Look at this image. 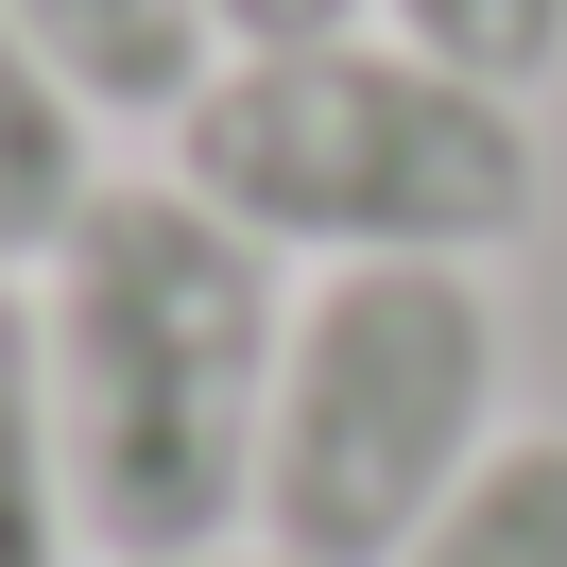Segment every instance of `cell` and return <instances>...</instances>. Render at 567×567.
Wrapping results in <instances>:
<instances>
[{"label": "cell", "mask_w": 567, "mask_h": 567, "mask_svg": "<svg viewBox=\"0 0 567 567\" xmlns=\"http://www.w3.org/2000/svg\"><path fill=\"white\" fill-rule=\"evenodd\" d=\"M276 344H292L276 241H241L173 173L86 189V224L35 258V379H52L70 533L104 567H173V550H241L258 533Z\"/></svg>", "instance_id": "1"}, {"label": "cell", "mask_w": 567, "mask_h": 567, "mask_svg": "<svg viewBox=\"0 0 567 567\" xmlns=\"http://www.w3.org/2000/svg\"><path fill=\"white\" fill-rule=\"evenodd\" d=\"M173 189H207L276 258H498L550 207V138L516 86H464L395 35L224 52L207 104L173 121Z\"/></svg>", "instance_id": "2"}, {"label": "cell", "mask_w": 567, "mask_h": 567, "mask_svg": "<svg viewBox=\"0 0 567 567\" xmlns=\"http://www.w3.org/2000/svg\"><path fill=\"white\" fill-rule=\"evenodd\" d=\"M482 447H498V292H482V258H327L292 292V344H276L258 550L276 567H395Z\"/></svg>", "instance_id": "3"}, {"label": "cell", "mask_w": 567, "mask_h": 567, "mask_svg": "<svg viewBox=\"0 0 567 567\" xmlns=\"http://www.w3.org/2000/svg\"><path fill=\"white\" fill-rule=\"evenodd\" d=\"M0 18L52 52V86H70L86 121H155V138H173V121L207 104V70H224L207 0H0Z\"/></svg>", "instance_id": "4"}, {"label": "cell", "mask_w": 567, "mask_h": 567, "mask_svg": "<svg viewBox=\"0 0 567 567\" xmlns=\"http://www.w3.org/2000/svg\"><path fill=\"white\" fill-rule=\"evenodd\" d=\"M86 138H104V121H86L70 86H52V52L0 18V276H35V258L86 224V189H104Z\"/></svg>", "instance_id": "5"}, {"label": "cell", "mask_w": 567, "mask_h": 567, "mask_svg": "<svg viewBox=\"0 0 567 567\" xmlns=\"http://www.w3.org/2000/svg\"><path fill=\"white\" fill-rule=\"evenodd\" d=\"M395 567H567V430H498Z\"/></svg>", "instance_id": "6"}, {"label": "cell", "mask_w": 567, "mask_h": 567, "mask_svg": "<svg viewBox=\"0 0 567 567\" xmlns=\"http://www.w3.org/2000/svg\"><path fill=\"white\" fill-rule=\"evenodd\" d=\"M70 464H52V379H35V276H0V567H70Z\"/></svg>", "instance_id": "7"}, {"label": "cell", "mask_w": 567, "mask_h": 567, "mask_svg": "<svg viewBox=\"0 0 567 567\" xmlns=\"http://www.w3.org/2000/svg\"><path fill=\"white\" fill-rule=\"evenodd\" d=\"M379 35L395 52H430V70H464V86H550L567 70V0H379Z\"/></svg>", "instance_id": "8"}, {"label": "cell", "mask_w": 567, "mask_h": 567, "mask_svg": "<svg viewBox=\"0 0 567 567\" xmlns=\"http://www.w3.org/2000/svg\"><path fill=\"white\" fill-rule=\"evenodd\" d=\"M224 52H310V35H379V0H207Z\"/></svg>", "instance_id": "9"}, {"label": "cell", "mask_w": 567, "mask_h": 567, "mask_svg": "<svg viewBox=\"0 0 567 567\" xmlns=\"http://www.w3.org/2000/svg\"><path fill=\"white\" fill-rule=\"evenodd\" d=\"M173 567H276V550H173Z\"/></svg>", "instance_id": "10"}]
</instances>
